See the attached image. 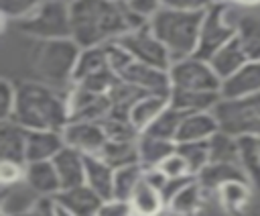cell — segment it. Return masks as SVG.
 <instances>
[{"mask_svg":"<svg viewBox=\"0 0 260 216\" xmlns=\"http://www.w3.org/2000/svg\"><path fill=\"white\" fill-rule=\"evenodd\" d=\"M71 10V39L81 47H102L130 33L126 4L114 0H77Z\"/></svg>","mask_w":260,"mask_h":216,"instance_id":"6da1fadb","label":"cell"},{"mask_svg":"<svg viewBox=\"0 0 260 216\" xmlns=\"http://www.w3.org/2000/svg\"><path fill=\"white\" fill-rule=\"evenodd\" d=\"M12 120L28 130L63 132L71 120L67 94L45 82H22L16 86V108Z\"/></svg>","mask_w":260,"mask_h":216,"instance_id":"7a4b0ae2","label":"cell"},{"mask_svg":"<svg viewBox=\"0 0 260 216\" xmlns=\"http://www.w3.org/2000/svg\"><path fill=\"white\" fill-rule=\"evenodd\" d=\"M203 12L160 8L150 18V31L167 47L173 61L193 57L199 45Z\"/></svg>","mask_w":260,"mask_h":216,"instance_id":"3957f363","label":"cell"},{"mask_svg":"<svg viewBox=\"0 0 260 216\" xmlns=\"http://www.w3.org/2000/svg\"><path fill=\"white\" fill-rule=\"evenodd\" d=\"M81 47L69 39L39 41L35 53V71L41 75V82L61 90L73 86V73L77 67Z\"/></svg>","mask_w":260,"mask_h":216,"instance_id":"277c9868","label":"cell"},{"mask_svg":"<svg viewBox=\"0 0 260 216\" xmlns=\"http://www.w3.org/2000/svg\"><path fill=\"white\" fill-rule=\"evenodd\" d=\"M18 31L37 41H55L71 37V10L57 0H45L30 16L16 22Z\"/></svg>","mask_w":260,"mask_h":216,"instance_id":"5b68a950","label":"cell"},{"mask_svg":"<svg viewBox=\"0 0 260 216\" xmlns=\"http://www.w3.org/2000/svg\"><path fill=\"white\" fill-rule=\"evenodd\" d=\"M213 112L219 120L221 130L236 137H260V94L238 100H219Z\"/></svg>","mask_w":260,"mask_h":216,"instance_id":"8992f818","label":"cell"},{"mask_svg":"<svg viewBox=\"0 0 260 216\" xmlns=\"http://www.w3.org/2000/svg\"><path fill=\"white\" fill-rule=\"evenodd\" d=\"M236 20L228 16V4L225 0H215L205 12L203 22L199 31V45H197V57L209 59L219 47L230 43L236 37Z\"/></svg>","mask_w":260,"mask_h":216,"instance_id":"52a82bcc","label":"cell"},{"mask_svg":"<svg viewBox=\"0 0 260 216\" xmlns=\"http://www.w3.org/2000/svg\"><path fill=\"white\" fill-rule=\"evenodd\" d=\"M173 90H189V92H219L221 77L213 71L207 59L197 55L173 61L169 67Z\"/></svg>","mask_w":260,"mask_h":216,"instance_id":"ba28073f","label":"cell"},{"mask_svg":"<svg viewBox=\"0 0 260 216\" xmlns=\"http://www.w3.org/2000/svg\"><path fill=\"white\" fill-rule=\"evenodd\" d=\"M120 45H124L130 55L134 57V61L144 63V65H152V67H160L167 69L173 65V59L167 51V47L154 37V33L150 31V22L138 31H130L126 35H122L118 39Z\"/></svg>","mask_w":260,"mask_h":216,"instance_id":"9c48e42d","label":"cell"},{"mask_svg":"<svg viewBox=\"0 0 260 216\" xmlns=\"http://www.w3.org/2000/svg\"><path fill=\"white\" fill-rule=\"evenodd\" d=\"M65 145L81 151L83 155H100L108 143L106 128L102 120H71L63 128Z\"/></svg>","mask_w":260,"mask_h":216,"instance_id":"30bf717a","label":"cell"},{"mask_svg":"<svg viewBox=\"0 0 260 216\" xmlns=\"http://www.w3.org/2000/svg\"><path fill=\"white\" fill-rule=\"evenodd\" d=\"M120 79H124L126 84L142 90L144 94H158V96H171V75L167 69L160 67H152V65H144V63H130L120 75Z\"/></svg>","mask_w":260,"mask_h":216,"instance_id":"8fae6325","label":"cell"},{"mask_svg":"<svg viewBox=\"0 0 260 216\" xmlns=\"http://www.w3.org/2000/svg\"><path fill=\"white\" fill-rule=\"evenodd\" d=\"M221 100H238L260 94V59L248 61L238 73L221 82Z\"/></svg>","mask_w":260,"mask_h":216,"instance_id":"7c38bea8","label":"cell"},{"mask_svg":"<svg viewBox=\"0 0 260 216\" xmlns=\"http://www.w3.org/2000/svg\"><path fill=\"white\" fill-rule=\"evenodd\" d=\"M53 165L57 169L61 190H69L85 183V155L81 151L65 145L53 157Z\"/></svg>","mask_w":260,"mask_h":216,"instance_id":"4fadbf2b","label":"cell"},{"mask_svg":"<svg viewBox=\"0 0 260 216\" xmlns=\"http://www.w3.org/2000/svg\"><path fill=\"white\" fill-rule=\"evenodd\" d=\"M57 204L71 212L73 216H98L102 204L106 200H102L89 185H77V187H69V190H61L55 196Z\"/></svg>","mask_w":260,"mask_h":216,"instance_id":"5bb4252c","label":"cell"},{"mask_svg":"<svg viewBox=\"0 0 260 216\" xmlns=\"http://www.w3.org/2000/svg\"><path fill=\"white\" fill-rule=\"evenodd\" d=\"M217 130H221V126H219V120H217L213 110L185 114L181 128H179V134H177V143L209 141Z\"/></svg>","mask_w":260,"mask_h":216,"instance_id":"9a60e30c","label":"cell"},{"mask_svg":"<svg viewBox=\"0 0 260 216\" xmlns=\"http://www.w3.org/2000/svg\"><path fill=\"white\" fill-rule=\"evenodd\" d=\"M41 196L22 179L12 185H2L0 192V214L2 216H24Z\"/></svg>","mask_w":260,"mask_h":216,"instance_id":"2e32d148","label":"cell"},{"mask_svg":"<svg viewBox=\"0 0 260 216\" xmlns=\"http://www.w3.org/2000/svg\"><path fill=\"white\" fill-rule=\"evenodd\" d=\"M65 147L63 132L59 130H28L26 137V163L51 161Z\"/></svg>","mask_w":260,"mask_h":216,"instance_id":"e0dca14e","label":"cell"},{"mask_svg":"<svg viewBox=\"0 0 260 216\" xmlns=\"http://www.w3.org/2000/svg\"><path fill=\"white\" fill-rule=\"evenodd\" d=\"M24 181L39 194L47 198H55L61 192V181L57 175V169L51 161H30L26 163Z\"/></svg>","mask_w":260,"mask_h":216,"instance_id":"ac0fdd59","label":"cell"},{"mask_svg":"<svg viewBox=\"0 0 260 216\" xmlns=\"http://www.w3.org/2000/svg\"><path fill=\"white\" fill-rule=\"evenodd\" d=\"M171 106V96H158V94H144L140 96L132 108H130V122L136 126L138 132H144L167 108Z\"/></svg>","mask_w":260,"mask_h":216,"instance_id":"d6986e66","label":"cell"},{"mask_svg":"<svg viewBox=\"0 0 260 216\" xmlns=\"http://www.w3.org/2000/svg\"><path fill=\"white\" fill-rule=\"evenodd\" d=\"M26 137L28 128L14 120L0 122V159L26 163Z\"/></svg>","mask_w":260,"mask_h":216,"instance_id":"ffe728a7","label":"cell"},{"mask_svg":"<svg viewBox=\"0 0 260 216\" xmlns=\"http://www.w3.org/2000/svg\"><path fill=\"white\" fill-rule=\"evenodd\" d=\"M114 173L116 169L102 157L85 155V185H89L102 200L114 198Z\"/></svg>","mask_w":260,"mask_h":216,"instance_id":"44dd1931","label":"cell"},{"mask_svg":"<svg viewBox=\"0 0 260 216\" xmlns=\"http://www.w3.org/2000/svg\"><path fill=\"white\" fill-rule=\"evenodd\" d=\"M207 61L211 63L213 71H215V73L221 77V82H223V79L232 77L234 73H238L250 59L246 57L242 45H240L238 39L234 37L230 43H225L223 47H219Z\"/></svg>","mask_w":260,"mask_h":216,"instance_id":"7402d4cb","label":"cell"},{"mask_svg":"<svg viewBox=\"0 0 260 216\" xmlns=\"http://www.w3.org/2000/svg\"><path fill=\"white\" fill-rule=\"evenodd\" d=\"M130 206L134 210V216H160L167 208V202L162 192L156 185H152L146 177H142V181L130 198Z\"/></svg>","mask_w":260,"mask_h":216,"instance_id":"603a6c76","label":"cell"},{"mask_svg":"<svg viewBox=\"0 0 260 216\" xmlns=\"http://www.w3.org/2000/svg\"><path fill=\"white\" fill-rule=\"evenodd\" d=\"M221 100L219 92H189V90H171V106L183 114L213 110Z\"/></svg>","mask_w":260,"mask_h":216,"instance_id":"cb8c5ba5","label":"cell"},{"mask_svg":"<svg viewBox=\"0 0 260 216\" xmlns=\"http://www.w3.org/2000/svg\"><path fill=\"white\" fill-rule=\"evenodd\" d=\"M175 149H177V143L173 141H165L146 132H140L138 137V159L144 169L158 167Z\"/></svg>","mask_w":260,"mask_h":216,"instance_id":"d4e9b609","label":"cell"},{"mask_svg":"<svg viewBox=\"0 0 260 216\" xmlns=\"http://www.w3.org/2000/svg\"><path fill=\"white\" fill-rule=\"evenodd\" d=\"M234 179H244V181H250L246 171L242 169V165L238 163H209L199 175H197V181L201 183L203 190H219L223 183L228 181H234Z\"/></svg>","mask_w":260,"mask_h":216,"instance_id":"484cf974","label":"cell"},{"mask_svg":"<svg viewBox=\"0 0 260 216\" xmlns=\"http://www.w3.org/2000/svg\"><path fill=\"white\" fill-rule=\"evenodd\" d=\"M236 39L250 61L260 59V16L240 14L236 20Z\"/></svg>","mask_w":260,"mask_h":216,"instance_id":"4316f807","label":"cell"},{"mask_svg":"<svg viewBox=\"0 0 260 216\" xmlns=\"http://www.w3.org/2000/svg\"><path fill=\"white\" fill-rule=\"evenodd\" d=\"M201 202H203V187L197 181V177H193L179 194H175L167 202V210L173 216H191L199 210Z\"/></svg>","mask_w":260,"mask_h":216,"instance_id":"83f0119b","label":"cell"},{"mask_svg":"<svg viewBox=\"0 0 260 216\" xmlns=\"http://www.w3.org/2000/svg\"><path fill=\"white\" fill-rule=\"evenodd\" d=\"M108 165H112L114 169L132 165V163H140L138 159V139L136 141H110L104 145V149L100 151V155Z\"/></svg>","mask_w":260,"mask_h":216,"instance_id":"f1b7e54d","label":"cell"},{"mask_svg":"<svg viewBox=\"0 0 260 216\" xmlns=\"http://www.w3.org/2000/svg\"><path fill=\"white\" fill-rule=\"evenodd\" d=\"M209 163H238L240 165V143L236 134L217 130L209 141Z\"/></svg>","mask_w":260,"mask_h":216,"instance_id":"f546056e","label":"cell"},{"mask_svg":"<svg viewBox=\"0 0 260 216\" xmlns=\"http://www.w3.org/2000/svg\"><path fill=\"white\" fill-rule=\"evenodd\" d=\"M106 69H110V65H108L104 45L102 47H85L79 53L77 67H75V73H73V84H79V82H83V79H87L95 73H102Z\"/></svg>","mask_w":260,"mask_h":216,"instance_id":"4dcf8cb0","label":"cell"},{"mask_svg":"<svg viewBox=\"0 0 260 216\" xmlns=\"http://www.w3.org/2000/svg\"><path fill=\"white\" fill-rule=\"evenodd\" d=\"M238 143H240V165L246 171L250 183L260 187V149H258V137L242 134V137H238Z\"/></svg>","mask_w":260,"mask_h":216,"instance_id":"1f68e13d","label":"cell"},{"mask_svg":"<svg viewBox=\"0 0 260 216\" xmlns=\"http://www.w3.org/2000/svg\"><path fill=\"white\" fill-rule=\"evenodd\" d=\"M144 177V167L140 163H132L126 167L116 169L114 173V198L116 200H124L130 202L134 190L138 187V183Z\"/></svg>","mask_w":260,"mask_h":216,"instance_id":"d6a6232c","label":"cell"},{"mask_svg":"<svg viewBox=\"0 0 260 216\" xmlns=\"http://www.w3.org/2000/svg\"><path fill=\"white\" fill-rule=\"evenodd\" d=\"M183 118H185L183 112H179L177 108L169 106L144 132L146 134H152V137H158V139H165V141L177 143V134H179V128H181Z\"/></svg>","mask_w":260,"mask_h":216,"instance_id":"836d02e7","label":"cell"},{"mask_svg":"<svg viewBox=\"0 0 260 216\" xmlns=\"http://www.w3.org/2000/svg\"><path fill=\"white\" fill-rule=\"evenodd\" d=\"M217 196L228 210H242L252 198V183L244 179L228 181L217 190Z\"/></svg>","mask_w":260,"mask_h":216,"instance_id":"e575fe53","label":"cell"},{"mask_svg":"<svg viewBox=\"0 0 260 216\" xmlns=\"http://www.w3.org/2000/svg\"><path fill=\"white\" fill-rule=\"evenodd\" d=\"M177 151L187 159L191 173L197 177L209 165V145L207 141H193V143H177Z\"/></svg>","mask_w":260,"mask_h":216,"instance_id":"d590c367","label":"cell"},{"mask_svg":"<svg viewBox=\"0 0 260 216\" xmlns=\"http://www.w3.org/2000/svg\"><path fill=\"white\" fill-rule=\"evenodd\" d=\"M45 0H0V12H2V22L6 20H22L30 16Z\"/></svg>","mask_w":260,"mask_h":216,"instance_id":"8d00e7d4","label":"cell"},{"mask_svg":"<svg viewBox=\"0 0 260 216\" xmlns=\"http://www.w3.org/2000/svg\"><path fill=\"white\" fill-rule=\"evenodd\" d=\"M104 49H106L108 65H110V69H112L116 75H120L130 63H134V57L130 55V51H128L124 45H120L118 41H112V43L104 45Z\"/></svg>","mask_w":260,"mask_h":216,"instance_id":"74e56055","label":"cell"},{"mask_svg":"<svg viewBox=\"0 0 260 216\" xmlns=\"http://www.w3.org/2000/svg\"><path fill=\"white\" fill-rule=\"evenodd\" d=\"M14 108H16V86L8 77H2L0 82V122L12 120Z\"/></svg>","mask_w":260,"mask_h":216,"instance_id":"f35d334b","label":"cell"},{"mask_svg":"<svg viewBox=\"0 0 260 216\" xmlns=\"http://www.w3.org/2000/svg\"><path fill=\"white\" fill-rule=\"evenodd\" d=\"M158 169H160L167 177H189V175H193L191 169H189L187 159H185L177 149L158 165Z\"/></svg>","mask_w":260,"mask_h":216,"instance_id":"ab89813d","label":"cell"},{"mask_svg":"<svg viewBox=\"0 0 260 216\" xmlns=\"http://www.w3.org/2000/svg\"><path fill=\"white\" fill-rule=\"evenodd\" d=\"M26 163L10 161V159H0V183L2 185H12L24 179Z\"/></svg>","mask_w":260,"mask_h":216,"instance_id":"60d3db41","label":"cell"},{"mask_svg":"<svg viewBox=\"0 0 260 216\" xmlns=\"http://www.w3.org/2000/svg\"><path fill=\"white\" fill-rule=\"evenodd\" d=\"M162 8L171 10H189V12H205L215 0H160Z\"/></svg>","mask_w":260,"mask_h":216,"instance_id":"b9f144b4","label":"cell"},{"mask_svg":"<svg viewBox=\"0 0 260 216\" xmlns=\"http://www.w3.org/2000/svg\"><path fill=\"white\" fill-rule=\"evenodd\" d=\"M98 216H134V210L130 206V202L124 200H106L98 212Z\"/></svg>","mask_w":260,"mask_h":216,"instance_id":"7bdbcfd3","label":"cell"},{"mask_svg":"<svg viewBox=\"0 0 260 216\" xmlns=\"http://www.w3.org/2000/svg\"><path fill=\"white\" fill-rule=\"evenodd\" d=\"M126 6H128L132 12L144 16L146 20H150V18L162 8V2H160V0H130Z\"/></svg>","mask_w":260,"mask_h":216,"instance_id":"ee69618b","label":"cell"},{"mask_svg":"<svg viewBox=\"0 0 260 216\" xmlns=\"http://www.w3.org/2000/svg\"><path fill=\"white\" fill-rule=\"evenodd\" d=\"M57 210H59V204L55 198H47V196H41L35 206L24 214V216H57Z\"/></svg>","mask_w":260,"mask_h":216,"instance_id":"f6af8a7d","label":"cell"},{"mask_svg":"<svg viewBox=\"0 0 260 216\" xmlns=\"http://www.w3.org/2000/svg\"><path fill=\"white\" fill-rule=\"evenodd\" d=\"M193 177H195V175H189V177H167L165 185L160 187V192H162V196H165V202H169L175 194H179Z\"/></svg>","mask_w":260,"mask_h":216,"instance_id":"bcb514c9","label":"cell"},{"mask_svg":"<svg viewBox=\"0 0 260 216\" xmlns=\"http://www.w3.org/2000/svg\"><path fill=\"white\" fill-rule=\"evenodd\" d=\"M238 4H244V6H256L260 4V0H236Z\"/></svg>","mask_w":260,"mask_h":216,"instance_id":"7dc6e473","label":"cell"},{"mask_svg":"<svg viewBox=\"0 0 260 216\" xmlns=\"http://www.w3.org/2000/svg\"><path fill=\"white\" fill-rule=\"evenodd\" d=\"M57 216H73L71 212H67V210H63L61 206H59V210H57Z\"/></svg>","mask_w":260,"mask_h":216,"instance_id":"c3c4849f","label":"cell"},{"mask_svg":"<svg viewBox=\"0 0 260 216\" xmlns=\"http://www.w3.org/2000/svg\"><path fill=\"white\" fill-rule=\"evenodd\" d=\"M57 2H63V4H67V6H71V4H75L77 0H57Z\"/></svg>","mask_w":260,"mask_h":216,"instance_id":"681fc988","label":"cell"},{"mask_svg":"<svg viewBox=\"0 0 260 216\" xmlns=\"http://www.w3.org/2000/svg\"><path fill=\"white\" fill-rule=\"evenodd\" d=\"M114 2H120V4H128L130 0H114Z\"/></svg>","mask_w":260,"mask_h":216,"instance_id":"f907efd6","label":"cell"},{"mask_svg":"<svg viewBox=\"0 0 260 216\" xmlns=\"http://www.w3.org/2000/svg\"><path fill=\"white\" fill-rule=\"evenodd\" d=\"M258 149H260V137H258Z\"/></svg>","mask_w":260,"mask_h":216,"instance_id":"816d5d0a","label":"cell"}]
</instances>
